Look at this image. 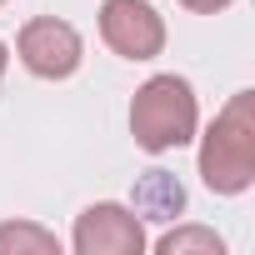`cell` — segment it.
<instances>
[{"mask_svg": "<svg viewBox=\"0 0 255 255\" xmlns=\"http://www.w3.org/2000/svg\"><path fill=\"white\" fill-rule=\"evenodd\" d=\"M195 90L190 80L180 75H150L140 90H135V105H130V135L140 150L160 155V150H175L195 135Z\"/></svg>", "mask_w": 255, "mask_h": 255, "instance_id": "1", "label": "cell"}, {"mask_svg": "<svg viewBox=\"0 0 255 255\" xmlns=\"http://www.w3.org/2000/svg\"><path fill=\"white\" fill-rule=\"evenodd\" d=\"M180 205H185V190H180L175 175H165V170L140 175V185H135V210H140V215H150V220H175Z\"/></svg>", "mask_w": 255, "mask_h": 255, "instance_id": "6", "label": "cell"}, {"mask_svg": "<svg viewBox=\"0 0 255 255\" xmlns=\"http://www.w3.org/2000/svg\"><path fill=\"white\" fill-rule=\"evenodd\" d=\"M185 10H195V15H215V10H225L230 0H180Z\"/></svg>", "mask_w": 255, "mask_h": 255, "instance_id": "9", "label": "cell"}, {"mask_svg": "<svg viewBox=\"0 0 255 255\" xmlns=\"http://www.w3.org/2000/svg\"><path fill=\"white\" fill-rule=\"evenodd\" d=\"M100 35L125 60H155L165 45V20L145 0H105L100 5Z\"/></svg>", "mask_w": 255, "mask_h": 255, "instance_id": "3", "label": "cell"}, {"mask_svg": "<svg viewBox=\"0 0 255 255\" xmlns=\"http://www.w3.org/2000/svg\"><path fill=\"white\" fill-rule=\"evenodd\" d=\"M15 50H20L25 70H35V75H45V80H65V75L80 65V55H85L75 25H65V20H55V15L30 20V25L20 30Z\"/></svg>", "mask_w": 255, "mask_h": 255, "instance_id": "5", "label": "cell"}, {"mask_svg": "<svg viewBox=\"0 0 255 255\" xmlns=\"http://www.w3.org/2000/svg\"><path fill=\"white\" fill-rule=\"evenodd\" d=\"M5 60H10V50H5V40H0V75H5Z\"/></svg>", "mask_w": 255, "mask_h": 255, "instance_id": "10", "label": "cell"}, {"mask_svg": "<svg viewBox=\"0 0 255 255\" xmlns=\"http://www.w3.org/2000/svg\"><path fill=\"white\" fill-rule=\"evenodd\" d=\"M0 255H60V240L30 220H10L0 225Z\"/></svg>", "mask_w": 255, "mask_h": 255, "instance_id": "7", "label": "cell"}, {"mask_svg": "<svg viewBox=\"0 0 255 255\" xmlns=\"http://www.w3.org/2000/svg\"><path fill=\"white\" fill-rule=\"evenodd\" d=\"M200 175L220 195H240L255 180V120H250V90L230 95V105L215 115L200 145Z\"/></svg>", "mask_w": 255, "mask_h": 255, "instance_id": "2", "label": "cell"}, {"mask_svg": "<svg viewBox=\"0 0 255 255\" xmlns=\"http://www.w3.org/2000/svg\"><path fill=\"white\" fill-rule=\"evenodd\" d=\"M70 245L80 255H140L145 250V225H140L135 210H125L115 200H100V205L75 215Z\"/></svg>", "mask_w": 255, "mask_h": 255, "instance_id": "4", "label": "cell"}, {"mask_svg": "<svg viewBox=\"0 0 255 255\" xmlns=\"http://www.w3.org/2000/svg\"><path fill=\"white\" fill-rule=\"evenodd\" d=\"M185 250H200V255H220L225 240L215 230H200V225H180L170 235H160V255H185Z\"/></svg>", "mask_w": 255, "mask_h": 255, "instance_id": "8", "label": "cell"}]
</instances>
